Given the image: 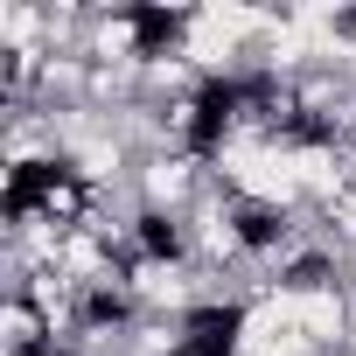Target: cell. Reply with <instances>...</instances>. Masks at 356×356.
Instances as JSON below:
<instances>
[{"label":"cell","mask_w":356,"mask_h":356,"mask_svg":"<svg viewBox=\"0 0 356 356\" xmlns=\"http://www.w3.org/2000/svg\"><path fill=\"white\" fill-rule=\"evenodd\" d=\"M49 342H56V328L42 321V307L22 300V293H8V307H0V349H8V356H42Z\"/></svg>","instance_id":"obj_1"}]
</instances>
